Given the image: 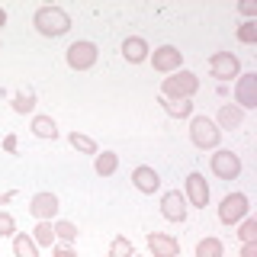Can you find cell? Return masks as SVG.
I'll return each instance as SVG.
<instances>
[{"instance_id":"31","label":"cell","mask_w":257,"mask_h":257,"mask_svg":"<svg viewBox=\"0 0 257 257\" xmlns=\"http://www.w3.org/2000/svg\"><path fill=\"white\" fill-rule=\"evenodd\" d=\"M238 13L247 16V20H257V7L251 4V0H241V4H238Z\"/></svg>"},{"instance_id":"8","label":"cell","mask_w":257,"mask_h":257,"mask_svg":"<svg viewBox=\"0 0 257 257\" xmlns=\"http://www.w3.org/2000/svg\"><path fill=\"white\" fill-rule=\"evenodd\" d=\"M148 61L158 74H174V71L183 68V52L177 45H158L155 52L148 55Z\"/></svg>"},{"instance_id":"25","label":"cell","mask_w":257,"mask_h":257,"mask_svg":"<svg viewBox=\"0 0 257 257\" xmlns=\"http://www.w3.org/2000/svg\"><path fill=\"white\" fill-rule=\"evenodd\" d=\"M36 109V90H16L13 96V112H20V116H26V112Z\"/></svg>"},{"instance_id":"33","label":"cell","mask_w":257,"mask_h":257,"mask_svg":"<svg viewBox=\"0 0 257 257\" xmlns=\"http://www.w3.org/2000/svg\"><path fill=\"white\" fill-rule=\"evenodd\" d=\"M4 148H7V151H16V135H7V142H4Z\"/></svg>"},{"instance_id":"22","label":"cell","mask_w":257,"mask_h":257,"mask_svg":"<svg viewBox=\"0 0 257 257\" xmlns=\"http://www.w3.org/2000/svg\"><path fill=\"white\" fill-rule=\"evenodd\" d=\"M52 228H55V241H61V244H74V241H77V225H74V222L55 219Z\"/></svg>"},{"instance_id":"12","label":"cell","mask_w":257,"mask_h":257,"mask_svg":"<svg viewBox=\"0 0 257 257\" xmlns=\"http://www.w3.org/2000/svg\"><path fill=\"white\" fill-rule=\"evenodd\" d=\"M187 212H190V206H187V196H183L180 190H167L164 196H161V215H164L167 222H187Z\"/></svg>"},{"instance_id":"36","label":"cell","mask_w":257,"mask_h":257,"mask_svg":"<svg viewBox=\"0 0 257 257\" xmlns=\"http://www.w3.org/2000/svg\"><path fill=\"white\" fill-rule=\"evenodd\" d=\"M0 48H4V45H0Z\"/></svg>"},{"instance_id":"24","label":"cell","mask_w":257,"mask_h":257,"mask_svg":"<svg viewBox=\"0 0 257 257\" xmlns=\"http://www.w3.org/2000/svg\"><path fill=\"white\" fill-rule=\"evenodd\" d=\"M29 238L36 241V247H52V244H55V228H52V222H39L36 228L29 231Z\"/></svg>"},{"instance_id":"27","label":"cell","mask_w":257,"mask_h":257,"mask_svg":"<svg viewBox=\"0 0 257 257\" xmlns=\"http://www.w3.org/2000/svg\"><path fill=\"white\" fill-rule=\"evenodd\" d=\"M109 257H135V247L125 235H116L109 241Z\"/></svg>"},{"instance_id":"10","label":"cell","mask_w":257,"mask_h":257,"mask_svg":"<svg viewBox=\"0 0 257 257\" xmlns=\"http://www.w3.org/2000/svg\"><path fill=\"white\" fill-rule=\"evenodd\" d=\"M58 209H61V203H58V196H55L52 190H42V193H36V196L29 199V215L36 222H55L58 219Z\"/></svg>"},{"instance_id":"17","label":"cell","mask_w":257,"mask_h":257,"mask_svg":"<svg viewBox=\"0 0 257 257\" xmlns=\"http://www.w3.org/2000/svg\"><path fill=\"white\" fill-rule=\"evenodd\" d=\"M32 135L36 139H58V122H55L52 116H45V112H36L32 116Z\"/></svg>"},{"instance_id":"6","label":"cell","mask_w":257,"mask_h":257,"mask_svg":"<svg viewBox=\"0 0 257 257\" xmlns=\"http://www.w3.org/2000/svg\"><path fill=\"white\" fill-rule=\"evenodd\" d=\"M209 171L219 180H238L241 177V158L228 148H215V155L209 158Z\"/></svg>"},{"instance_id":"32","label":"cell","mask_w":257,"mask_h":257,"mask_svg":"<svg viewBox=\"0 0 257 257\" xmlns=\"http://www.w3.org/2000/svg\"><path fill=\"white\" fill-rule=\"evenodd\" d=\"M238 254H241V257H257V241H254V244H241Z\"/></svg>"},{"instance_id":"21","label":"cell","mask_w":257,"mask_h":257,"mask_svg":"<svg viewBox=\"0 0 257 257\" xmlns=\"http://www.w3.org/2000/svg\"><path fill=\"white\" fill-rule=\"evenodd\" d=\"M13 254L16 257H39V247L29 238V231H16L13 235Z\"/></svg>"},{"instance_id":"30","label":"cell","mask_w":257,"mask_h":257,"mask_svg":"<svg viewBox=\"0 0 257 257\" xmlns=\"http://www.w3.org/2000/svg\"><path fill=\"white\" fill-rule=\"evenodd\" d=\"M52 257H77L74 244H61V241H55L52 244Z\"/></svg>"},{"instance_id":"13","label":"cell","mask_w":257,"mask_h":257,"mask_svg":"<svg viewBox=\"0 0 257 257\" xmlns=\"http://www.w3.org/2000/svg\"><path fill=\"white\" fill-rule=\"evenodd\" d=\"M148 251L151 257H180V241L167 231H148Z\"/></svg>"},{"instance_id":"18","label":"cell","mask_w":257,"mask_h":257,"mask_svg":"<svg viewBox=\"0 0 257 257\" xmlns=\"http://www.w3.org/2000/svg\"><path fill=\"white\" fill-rule=\"evenodd\" d=\"M93 171H96V177H112L119 171V155L116 151H96L93 155Z\"/></svg>"},{"instance_id":"2","label":"cell","mask_w":257,"mask_h":257,"mask_svg":"<svg viewBox=\"0 0 257 257\" xmlns=\"http://www.w3.org/2000/svg\"><path fill=\"white\" fill-rule=\"evenodd\" d=\"M196 90H199V77L187 68L167 74L164 84H161V96H164V100H193Z\"/></svg>"},{"instance_id":"7","label":"cell","mask_w":257,"mask_h":257,"mask_svg":"<svg viewBox=\"0 0 257 257\" xmlns=\"http://www.w3.org/2000/svg\"><path fill=\"white\" fill-rule=\"evenodd\" d=\"M235 106L238 109H257V71H241L235 77Z\"/></svg>"},{"instance_id":"19","label":"cell","mask_w":257,"mask_h":257,"mask_svg":"<svg viewBox=\"0 0 257 257\" xmlns=\"http://www.w3.org/2000/svg\"><path fill=\"white\" fill-rule=\"evenodd\" d=\"M158 103H161V109H164L171 119H190L193 116V103L190 100H164V96H161Z\"/></svg>"},{"instance_id":"15","label":"cell","mask_w":257,"mask_h":257,"mask_svg":"<svg viewBox=\"0 0 257 257\" xmlns=\"http://www.w3.org/2000/svg\"><path fill=\"white\" fill-rule=\"evenodd\" d=\"M119 52H122V58L128 64H142V61H148L151 48H148V42H145L142 36H125L122 45H119Z\"/></svg>"},{"instance_id":"3","label":"cell","mask_w":257,"mask_h":257,"mask_svg":"<svg viewBox=\"0 0 257 257\" xmlns=\"http://www.w3.org/2000/svg\"><path fill=\"white\" fill-rule=\"evenodd\" d=\"M222 135L225 132L209 116H190V142L199 151H215L222 145Z\"/></svg>"},{"instance_id":"26","label":"cell","mask_w":257,"mask_h":257,"mask_svg":"<svg viewBox=\"0 0 257 257\" xmlns=\"http://www.w3.org/2000/svg\"><path fill=\"white\" fill-rule=\"evenodd\" d=\"M235 228H238L241 244H254V241H257V219H254V215H244V219H241Z\"/></svg>"},{"instance_id":"35","label":"cell","mask_w":257,"mask_h":257,"mask_svg":"<svg viewBox=\"0 0 257 257\" xmlns=\"http://www.w3.org/2000/svg\"><path fill=\"white\" fill-rule=\"evenodd\" d=\"M135 257H139V254H135Z\"/></svg>"},{"instance_id":"28","label":"cell","mask_w":257,"mask_h":257,"mask_svg":"<svg viewBox=\"0 0 257 257\" xmlns=\"http://www.w3.org/2000/svg\"><path fill=\"white\" fill-rule=\"evenodd\" d=\"M238 42H244V45H254L257 42V20H244L238 26Z\"/></svg>"},{"instance_id":"5","label":"cell","mask_w":257,"mask_h":257,"mask_svg":"<svg viewBox=\"0 0 257 257\" xmlns=\"http://www.w3.org/2000/svg\"><path fill=\"white\" fill-rule=\"evenodd\" d=\"M244 215H251V199H247V193L235 190V193H228V196H222V203H219V222L222 225L235 228Z\"/></svg>"},{"instance_id":"34","label":"cell","mask_w":257,"mask_h":257,"mask_svg":"<svg viewBox=\"0 0 257 257\" xmlns=\"http://www.w3.org/2000/svg\"><path fill=\"white\" fill-rule=\"evenodd\" d=\"M4 26H7V10L0 7V29H4Z\"/></svg>"},{"instance_id":"11","label":"cell","mask_w":257,"mask_h":257,"mask_svg":"<svg viewBox=\"0 0 257 257\" xmlns=\"http://www.w3.org/2000/svg\"><path fill=\"white\" fill-rule=\"evenodd\" d=\"M183 196H187V206H193V209H206V206H209L212 193H209V183H206V177L199 174V171L187 174V183H183Z\"/></svg>"},{"instance_id":"9","label":"cell","mask_w":257,"mask_h":257,"mask_svg":"<svg viewBox=\"0 0 257 257\" xmlns=\"http://www.w3.org/2000/svg\"><path fill=\"white\" fill-rule=\"evenodd\" d=\"M209 74H212L215 80H222V84H228L231 77L241 74V58L231 52H215L209 55Z\"/></svg>"},{"instance_id":"16","label":"cell","mask_w":257,"mask_h":257,"mask_svg":"<svg viewBox=\"0 0 257 257\" xmlns=\"http://www.w3.org/2000/svg\"><path fill=\"white\" fill-rule=\"evenodd\" d=\"M212 122L219 125L222 132H235V128H241V122H244V109H238L235 103H222L219 116H215Z\"/></svg>"},{"instance_id":"20","label":"cell","mask_w":257,"mask_h":257,"mask_svg":"<svg viewBox=\"0 0 257 257\" xmlns=\"http://www.w3.org/2000/svg\"><path fill=\"white\" fill-rule=\"evenodd\" d=\"M196 257H225V244L215 235H206L196 241Z\"/></svg>"},{"instance_id":"29","label":"cell","mask_w":257,"mask_h":257,"mask_svg":"<svg viewBox=\"0 0 257 257\" xmlns=\"http://www.w3.org/2000/svg\"><path fill=\"white\" fill-rule=\"evenodd\" d=\"M16 235V219L10 212H0V238H13Z\"/></svg>"},{"instance_id":"14","label":"cell","mask_w":257,"mask_h":257,"mask_svg":"<svg viewBox=\"0 0 257 257\" xmlns=\"http://www.w3.org/2000/svg\"><path fill=\"white\" fill-rule=\"evenodd\" d=\"M132 187L145 193V196H155V193L161 190V174L155 171V167H148V164H139L132 171Z\"/></svg>"},{"instance_id":"1","label":"cell","mask_w":257,"mask_h":257,"mask_svg":"<svg viewBox=\"0 0 257 257\" xmlns=\"http://www.w3.org/2000/svg\"><path fill=\"white\" fill-rule=\"evenodd\" d=\"M32 26H36V32L45 36V39H61V36L71 32V16H68V10H61V7L45 4V7H39V10L32 13Z\"/></svg>"},{"instance_id":"4","label":"cell","mask_w":257,"mask_h":257,"mask_svg":"<svg viewBox=\"0 0 257 257\" xmlns=\"http://www.w3.org/2000/svg\"><path fill=\"white\" fill-rule=\"evenodd\" d=\"M64 61H68L71 71H90L93 64L100 61V48H96V42H90V39H77V42L68 45Z\"/></svg>"},{"instance_id":"23","label":"cell","mask_w":257,"mask_h":257,"mask_svg":"<svg viewBox=\"0 0 257 257\" xmlns=\"http://www.w3.org/2000/svg\"><path fill=\"white\" fill-rule=\"evenodd\" d=\"M68 142H71V148H74V151H80V155H90V158L100 151V145H96L90 135H84V132H71Z\"/></svg>"}]
</instances>
